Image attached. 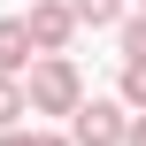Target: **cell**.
I'll return each mask as SVG.
<instances>
[{
    "label": "cell",
    "mask_w": 146,
    "mask_h": 146,
    "mask_svg": "<svg viewBox=\"0 0 146 146\" xmlns=\"http://www.w3.org/2000/svg\"><path fill=\"white\" fill-rule=\"evenodd\" d=\"M77 15H85L92 31H115V23H123V0H77Z\"/></svg>",
    "instance_id": "cell-8"
},
{
    "label": "cell",
    "mask_w": 146,
    "mask_h": 146,
    "mask_svg": "<svg viewBox=\"0 0 146 146\" xmlns=\"http://www.w3.org/2000/svg\"><path fill=\"white\" fill-rule=\"evenodd\" d=\"M69 139L77 146H123L131 139V100L115 92V100H85L77 115H69Z\"/></svg>",
    "instance_id": "cell-2"
},
{
    "label": "cell",
    "mask_w": 146,
    "mask_h": 146,
    "mask_svg": "<svg viewBox=\"0 0 146 146\" xmlns=\"http://www.w3.org/2000/svg\"><path fill=\"white\" fill-rule=\"evenodd\" d=\"M23 23H31V38H38V54H69V38L85 31L77 0H31V8H23Z\"/></svg>",
    "instance_id": "cell-3"
},
{
    "label": "cell",
    "mask_w": 146,
    "mask_h": 146,
    "mask_svg": "<svg viewBox=\"0 0 146 146\" xmlns=\"http://www.w3.org/2000/svg\"><path fill=\"white\" fill-rule=\"evenodd\" d=\"M0 146H77V139H69V131H38V123H31V131L15 123V131H0Z\"/></svg>",
    "instance_id": "cell-7"
},
{
    "label": "cell",
    "mask_w": 146,
    "mask_h": 146,
    "mask_svg": "<svg viewBox=\"0 0 146 146\" xmlns=\"http://www.w3.org/2000/svg\"><path fill=\"white\" fill-rule=\"evenodd\" d=\"M115 92H123L131 108H146V62H123V77H115Z\"/></svg>",
    "instance_id": "cell-9"
},
{
    "label": "cell",
    "mask_w": 146,
    "mask_h": 146,
    "mask_svg": "<svg viewBox=\"0 0 146 146\" xmlns=\"http://www.w3.org/2000/svg\"><path fill=\"white\" fill-rule=\"evenodd\" d=\"M23 85H31V115H77L85 108V77L69 54H38L23 69Z\"/></svg>",
    "instance_id": "cell-1"
},
{
    "label": "cell",
    "mask_w": 146,
    "mask_h": 146,
    "mask_svg": "<svg viewBox=\"0 0 146 146\" xmlns=\"http://www.w3.org/2000/svg\"><path fill=\"white\" fill-rule=\"evenodd\" d=\"M115 46H123V62H146V8L115 23Z\"/></svg>",
    "instance_id": "cell-6"
},
{
    "label": "cell",
    "mask_w": 146,
    "mask_h": 146,
    "mask_svg": "<svg viewBox=\"0 0 146 146\" xmlns=\"http://www.w3.org/2000/svg\"><path fill=\"white\" fill-rule=\"evenodd\" d=\"M139 8H146V0H139Z\"/></svg>",
    "instance_id": "cell-11"
},
{
    "label": "cell",
    "mask_w": 146,
    "mask_h": 146,
    "mask_svg": "<svg viewBox=\"0 0 146 146\" xmlns=\"http://www.w3.org/2000/svg\"><path fill=\"white\" fill-rule=\"evenodd\" d=\"M15 123H31V85L15 69H0V131H15Z\"/></svg>",
    "instance_id": "cell-5"
},
{
    "label": "cell",
    "mask_w": 146,
    "mask_h": 146,
    "mask_svg": "<svg viewBox=\"0 0 146 146\" xmlns=\"http://www.w3.org/2000/svg\"><path fill=\"white\" fill-rule=\"evenodd\" d=\"M123 146H146V108H131V139Z\"/></svg>",
    "instance_id": "cell-10"
},
{
    "label": "cell",
    "mask_w": 146,
    "mask_h": 146,
    "mask_svg": "<svg viewBox=\"0 0 146 146\" xmlns=\"http://www.w3.org/2000/svg\"><path fill=\"white\" fill-rule=\"evenodd\" d=\"M31 62H38V38H31V23H23V15H0V69H15V77H23Z\"/></svg>",
    "instance_id": "cell-4"
}]
</instances>
